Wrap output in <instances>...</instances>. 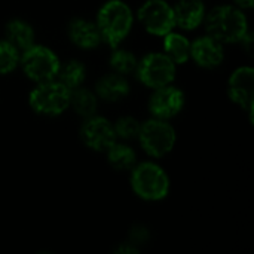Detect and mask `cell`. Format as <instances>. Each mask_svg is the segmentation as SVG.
Masks as SVG:
<instances>
[{"label": "cell", "mask_w": 254, "mask_h": 254, "mask_svg": "<svg viewBox=\"0 0 254 254\" xmlns=\"http://www.w3.org/2000/svg\"><path fill=\"white\" fill-rule=\"evenodd\" d=\"M208 36L220 43H237L249 31V22L241 9L235 6L214 7L205 18Z\"/></svg>", "instance_id": "1"}, {"label": "cell", "mask_w": 254, "mask_h": 254, "mask_svg": "<svg viewBox=\"0 0 254 254\" xmlns=\"http://www.w3.org/2000/svg\"><path fill=\"white\" fill-rule=\"evenodd\" d=\"M97 27L101 39L112 46H118L132 27V12L129 6L121 0L107 1L98 12Z\"/></svg>", "instance_id": "2"}, {"label": "cell", "mask_w": 254, "mask_h": 254, "mask_svg": "<svg viewBox=\"0 0 254 254\" xmlns=\"http://www.w3.org/2000/svg\"><path fill=\"white\" fill-rule=\"evenodd\" d=\"M131 186L140 198L146 201H159L168 195L170 180L159 165L143 162L132 170Z\"/></svg>", "instance_id": "3"}, {"label": "cell", "mask_w": 254, "mask_h": 254, "mask_svg": "<svg viewBox=\"0 0 254 254\" xmlns=\"http://www.w3.org/2000/svg\"><path fill=\"white\" fill-rule=\"evenodd\" d=\"M71 91L60 80H48L39 83L30 94V106L34 112L45 116L61 115L70 107Z\"/></svg>", "instance_id": "4"}, {"label": "cell", "mask_w": 254, "mask_h": 254, "mask_svg": "<svg viewBox=\"0 0 254 254\" xmlns=\"http://www.w3.org/2000/svg\"><path fill=\"white\" fill-rule=\"evenodd\" d=\"M144 152L153 158L170 153L176 144V131L165 119H150L140 127L138 137Z\"/></svg>", "instance_id": "5"}, {"label": "cell", "mask_w": 254, "mask_h": 254, "mask_svg": "<svg viewBox=\"0 0 254 254\" xmlns=\"http://www.w3.org/2000/svg\"><path fill=\"white\" fill-rule=\"evenodd\" d=\"M21 65L28 79L42 83L57 77L60 71L58 57L46 46H30L21 57Z\"/></svg>", "instance_id": "6"}, {"label": "cell", "mask_w": 254, "mask_h": 254, "mask_svg": "<svg viewBox=\"0 0 254 254\" xmlns=\"http://www.w3.org/2000/svg\"><path fill=\"white\" fill-rule=\"evenodd\" d=\"M137 76L149 88L170 85L176 76V63L165 54H149L137 64Z\"/></svg>", "instance_id": "7"}, {"label": "cell", "mask_w": 254, "mask_h": 254, "mask_svg": "<svg viewBox=\"0 0 254 254\" xmlns=\"http://www.w3.org/2000/svg\"><path fill=\"white\" fill-rule=\"evenodd\" d=\"M138 19L143 27L155 36H165L176 27L174 10L164 0H147L138 9Z\"/></svg>", "instance_id": "8"}, {"label": "cell", "mask_w": 254, "mask_h": 254, "mask_svg": "<svg viewBox=\"0 0 254 254\" xmlns=\"http://www.w3.org/2000/svg\"><path fill=\"white\" fill-rule=\"evenodd\" d=\"M80 137L83 143L95 152H106L116 141L113 125L106 118L100 116H91L86 119L80 129Z\"/></svg>", "instance_id": "9"}, {"label": "cell", "mask_w": 254, "mask_h": 254, "mask_svg": "<svg viewBox=\"0 0 254 254\" xmlns=\"http://www.w3.org/2000/svg\"><path fill=\"white\" fill-rule=\"evenodd\" d=\"M185 104L183 92L171 85L155 88V92L150 97L149 109L152 115L158 119H170L176 116Z\"/></svg>", "instance_id": "10"}, {"label": "cell", "mask_w": 254, "mask_h": 254, "mask_svg": "<svg viewBox=\"0 0 254 254\" xmlns=\"http://www.w3.org/2000/svg\"><path fill=\"white\" fill-rule=\"evenodd\" d=\"M228 91L231 100L247 110L253 113V103H254V71L252 67H241L234 71V74L229 79L228 83Z\"/></svg>", "instance_id": "11"}, {"label": "cell", "mask_w": 254, "mask_h": 254, "mask_svg": "<svg viewBox=\"0 0 254 254\" xmlns=\"http://www.w3.org/2000/svg\"><path fill=\"white\" fill-rule=\"evenodd\" d=\"M190 57L198 65L204 68H216L225 58L223 43L208 34L199 37L190 45Z\"/></svg>", "instance_id": "12"}, {"label": "cell", "mask_w": 254, "mask_h": 254, "mask_svg": "<svg viewBox=\"0 0 254 254\" xmlns=\"http://www.w3.org/2000/svg\"><path fill=\"white\" fill-rule=\"evenodd\" d=\"M174 10V21L183 30L196 28L205 18V6L202 0H179Z\"/></svg>", "instance_id": "13"}, {"label": "cell", "mask_w": 254, "mask_h": 254, "mask_svg": "<svg viewBox=\"0 0 254 254\" xmlns=\"http://www.w3.org/2000/svg\"><path fill=\"white\" fill-rule=\"evenodd\" d=\"M68 36L70 40L83 49L97 48L101 42V34L97 24L86 21V19H73L68 25Z\"/></svg>", "instance_id": "14"}, {"label": "cell", "mask_w": 254, "mask_h": 254, "mask_svg": "<svg viewBox=\"0 0 254 254\" xmlns=\"http://www.w3.org/2000/svg\"><path fill=\"white\" fill-rule=\"evenodd\" d=\"M97 94L100 98L115 103V101L125 98L129 94V83L122 74H118V73L107 74L98 80Z\"/></svg>", "instance_id": "15"}, {"label": "cell", "mask_w": 254, "mask_h": 254, "mask_svg": "<svg viewBox=\"0 0 254 254\" xmlns=\"http://www.w3.org/2000/svg\"><path fill=\"white\" fill-rule=\"evenodd\" d=\"M6 39L18 51H25L34 43V31L28 22L22 19H12L6 25Z\"/></svg>", "instance_id": "16"}, {"label": "cell", "mask_w": 254, "mask_h": 254, "mask_svg": "<svg viewBox=\"0 0 254 254\" xmlns=\"http://www.w3.org/2000/svg\"><path fill=\"white\" fill-rule=\"evenodd\" d=\"M164 51L165 55H168L176 64H183L190 58V43L180 33L170 31L168 34H165Z\"/></svg>", "instance_id": "17"}, {"label": "cell", "mask_w": 254, "mask_h": 254, "mask_svg": "<svg viewBox=\"0 0 254 254\" xmlns=\"http://www.w3.org/2000/svg\"><path fill=\"white\" fill-rule=\"evenodd\" d=\"M107 159L109 164L116 170H129L134 167L137 155L135 152L124 143H113L107 150Z\"/></svg>", "instance_id": "18"}, {"label": "cell", "mask_w": 254, "mask_h": 254, "mask_svg": "<svg viewBox=\"0 0 254 254\" xmlns=\"http://www.w3.org/2000/svg\"><path fill=\"white\" fill-rule=\"evenodd\" d=\"M70 106L77 115L83 118H91L97 112V97L85 88H76L71 91Z\"/></svg>", "instance_id": "19"}, {"label": "cell", "mask_w": 254, "mask_h": 254, "mask_svg": "<svg viewBox=\"0 0 254 254\" xmlns=\"http://www.w3.org/2000/svg\"><path fill=\"white\" fill-rule=\"evenodd\" d=\"M57 77L63 85H65L70 91H73V89L82 86V83L86 77V68L80 61L73 60V61H68L63 68L60 67Z\"/></svg>", "instance_id": "20"}, {"label": "cell", "mask_w": 254, "mask_h": 254, "mask_svg": "<svg viewBox=\"0 0 254 254\" xmlns=\"http://www.w3.org/2000/svg\"><path fill=\"white\" fill-rule=\"evenodd\" d=\"M137 64H138L137 57L132 52L125 51V49H118L110 57V65H112V68L118 74H122V76L134 73L137 70Z\"/></svg>", "instance_id": "21"}, {"label": "cell", "mask_w": 254, "mask_h": 254, "mask_svg": "<svg viewBox=\"0 0 254 254\" xmlns=\"http://www.w3.org/2000/svg\"><path fill=\"white\" fill-rule=\"evenodd\" d=\"M19 63L18 49L7 40L0 42V74H7L16 68Z\"/></svg>", "instance_id": "22"}, {"label": "cell", "mask_w": 254, "mask_h": 254, "mask_svg": "<svg viewBox=\"0 0 254 254\" xmlns=\"http://www.w3.org/2000/svg\"><path fill=\"white\" fill-rule=\"evenodd\" d=\"M140 127H141V124L135 118L125 116V118H121L115 124L113 128H115L116 138H121V140H132V138L138 137Z\"/></svg>", "instance_id": "23"}, {"label": "cell", "mask_w": 254, "mask_h": 254, "mask_svg": "<svg viewBox=\"0 0 254 254\" xmlns=\"http://www.w3.org/2000/svg\"><path fill=\"white\" fill-rule=\"evenodd\" d=\"M147 240H149V232H147V229H146V228L137 226V228H134V229L131 231V234H129V241H128V243L132 244L134 247H138V246L147 243Z\"/></svg>", "instance_id": "24"}, {"label": "cell", "mask_w": 254, "mask_h": 254, "mask_svg": "<svg viewBox=\"0 0 254 254\" xmlns=\"http://www.w3.org/2000/svg\"><path fill=\"white\" fill-rule=\"evenodd\" d=\"M240 9H252L253 7V0H235Z\"/></svg>", "instance_id": "25"}]
</instances>
